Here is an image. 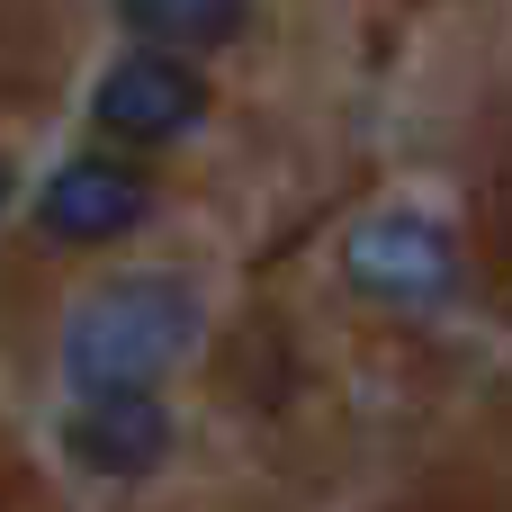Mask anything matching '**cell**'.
Listing matches in <instances>:
<instances>
[{
    "mask_svg": "<svg viewBox=\"0 0 512 512\" xmlns=\"http://www.w3.org/2000/svg\"><path fill=\"white\" fill-rule=\"evenodd\" d=\"M342 270H351L360 297L405 306V315H432V306L459 288V243H450L441 216H423V207H387V216H369V225L342 243Z\"/></svg>",
    "mask_w": 512,
    "mask_h": 512,
    "instance_id": "obj_2",
    "label": "cell"
},
{
    "mask_svg": "<svg viewBox=\"0 0 512 512\" xmlns=\"http://www.w3.org/2000/svg\"><path fill=\"white\" fill-rule=\"evenodd\" d=\"M0 207H9V162H0Z\"/></svg>",
    "mask_w": 512,
    "mask_h": 512,
    "instance_id": "obj_7",
    "label": "cell"
},
{
    "mask_svg": "<svg viewBox=\"0 0 512 512\" xmlns=\"http://www.w3.org/2000/svg\"><path fill=\"white\" fill-rule=\"evenodd\" d=\"M63 450L90 477H144L171 450V414L153 387H108V396H81V414L63 423Z\"/></svg>",
    "mask_w": 512,
    "mask_h": 512,
    "instance_id": "obj_5",
    "label": "cell"
},
{
    "mask_svg": "<svg viewBox=\"0 0 512 512\" xmlns=\"http://www.w3.org/2000/svg\"><path fill=\"white\" fill-rule=\"evenodd\" d=\"M144 216H153V180H144L135 162H117V153L63 162V171L45 180V198H36V225H45L54 243H117V234H135Z\"/></svg>",
    "mask_w": 512,
    "mask_h": 512,
    "instance_id": "obj_4",
    "label": "cell"
},
{
    "mask_svg": "<svg viewBox=\"0 0 512 512\" xmlns=\"http://www.w3.org/2000/svg\"><path fill=\"white\" fill-rule=\"evenodd\" d=\"M117 18H126L144 45L189 54V45H225V36H243V27H252V0H117Z\"/></svg>",
    "mask_w": 512,
    "mask_h": 512,
    "instance_id": "obj_6",
    "label": "cell"
},
{
    "mask_svg": "<svg viewBox=\"0 0 512 512\" xmlns=\"http://www.w3.org/2000/svg\"><path fill=\"white\" fill-rule=\"evenodd\" d=\"M189 342H198V297L162 270H135V279H108L99 297H81V315L63 324V378L81 396L153 387Z\"/></svg>",
    "mask_w": 512,
    "mask_h": 512,
    "instance_id": "obj_1",
    "label": "cell"
},
{
    "mask_svg": "<svg viewBox=\"0 0 512 512\" xmlns=\"http://www.w3.org/2000/svg\"><path fill=\"white\" fill-rule=\"evenodd\" d=\"M198 108H207V81H198L189 54H171V45H135V54L108 63L99 90H90V117H99V135H117V144H171V135L198 126Z\"/></svg>",
    "mask_w": 512,
    "mask_h": 512,
    "instance_id": "obj_3",
    "label": "cell"
}]
</instances>
